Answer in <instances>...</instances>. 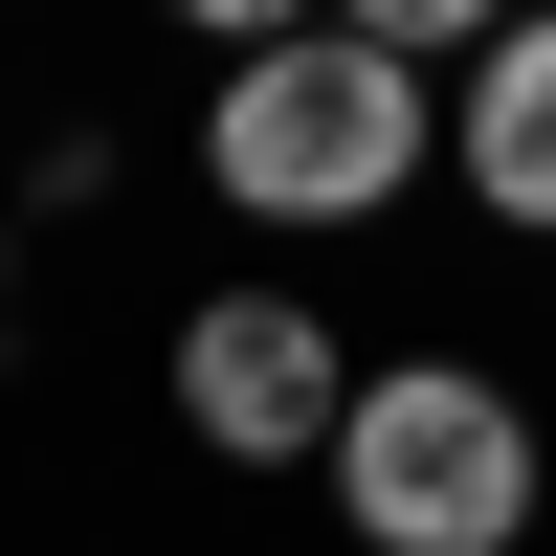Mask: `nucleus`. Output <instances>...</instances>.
Masks as SVG:
<instances>
[{"instance_id":"obj_1","label":"nucleus","mask_w":556,"mask_h":556,"mask_svg":"<svg viewBox=\"0 0 556 556\" xmlns=\"http://www.w3.org/2000/svg\"><path fill=\"white\" fill-rule=\"evenodd\" d=\"M424 156H445V89L401 67V45H356V23H312V45H245V67L201 89V178H223L245 223H290V245L379 223Z\"/></svg>"},{"instance_id":"obj_5","label":"nucleus","mask_w":556,"mask_h":556,"mask_svg":"<svg viewBox=\"0 0 556 556\" xmlns=\"http://www.w3.org/2000/svg\"><path fill=\"white\" fill-rule=\"evenodd\" d=\"M334 23H356V45H401V67L445 89V67H490V45L534 23V0H334Z\"/></svg>"},{"instance_id":"obj_4","label":"nucleus","mask_w":556,"mask_h":556,"mask_svg":"<svg viewBox=\"0 0 556 556\" xmlns=\"http://www.w3.org/2000/svg\"><path fill=\"white\" fill-rule=\"evenodd\" d=\"M445 178H468L513 245H556V0L490 45V67H445Z\"/></svg>"},{"instance_id":"obj_6","label":"nucleus","mask_w":556,"mask_h":556,"mask_svg":"<svg viewBox=\"0 0 556 556\" xmlns=\"http://www.w3.org/2000/svg\"><path fill=\"white\" fill-rule=\"evenodd\" d=\"M156 23H201L223 67H245V45H312V23H334V0H156Z\"/></svg>"},{"instance_id":"obj_3","label":"nucleus","mask_w":556,"mask_h":556,"mask_svg":"<svg viewBox=\"0 0 556 556\" xmlns=\"http://www.w3.org/2000/svg\"><path fill=\"white\" fill-rule=\"evenodd\" d=\"M356 379H379V356H356L312 290H201L178 312V424H201L223 468H334Z\"/></svg>"},{"instance_id":"obj_2","label":"nucleus","mask_w":556,"mask_h":556,"mask_svg":"<svg viewBox=\"0 0 556 556\" xmlns=\"http://www.w3.org/2000/svg\"><path fill=\"white\" fill-rule=\"evenodd\" d=\"M312 490L356 513V556H534L556 445H534V401L490 379V356H379Z\"/></svg>"}]
</instances>
